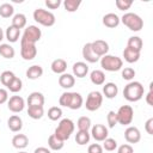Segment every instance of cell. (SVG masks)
<instances>
[{
	"label": "cell",
	"instance_id": "f1b7e54d",
	"mask_svg": "<svg viewBox=\"0 0 153 153\" xmlns=\"http://www.w3.org/2000/svg\"><path fill=\"white\" fill-rule=\"evenodd\" d=\"M27 115L32 120H39L44 115V108L43 106H38V105L27 106Z\"/></svg>",
	"mask_w": 153,
	"mask_h": 153
},
{
	"label": "cell",
	"instance_id": "681fc988",
	"mask_svg": "<svg viewBox=\"0 0 153 153\" xmlns=\"http://www.w3.org/2000/svg\"><path fill=\"white\" fill-rule=\"evenodd\" d=\"M8 100V92L5 88H0V104H4Z\"/></svg>",
	"mask_w": 153,
	"mask_h": 153
},
{
	"label": "cell",
	"instance_id": "484cf974",
	"mask_svg": "<svg viewBox=\"0 0 153 153\" xmlns=\"http://www.w3.org/2000/svg\"><path fill=\"white\" fill-rule=\"evenodd\" d=\"M43 75V68L39 65H33L27 68L26 71V78L30 80H36L39 79Z\"/></svg>",
	"mask_w": 153,
	"mask_h": 153
},
{
	"label": "cell",
	"instance_id": "603a6c76",
	"mask_svg": "<svg viewBox=\"0 0 153 153\" xmlns=\"http://www.w3.org/2000/svg\"><path fill=\"white\" fill-rule=\"evenodd\" d=\"M90 80L93 85L100 86L105 84V73L100 69H94L90 73Z\"/></svg>",
	"mask_w": 153,
	"mask_h": 153
},
{
	"label": "cell",
	"instance_id": "7402d4cb",
	"mask_svg": "<svg viewBox=\"0 0 153 153\" xmlns=\"http://www.w3.org/2000/svg\"><path fill=\"white\" fill-rule=\"evenodd\" d=\"M29 145V139L25 134H16L12 139V146L17 149H24Z\"/></svg>",
	"mask_w": 153,
	"mask_h": 153
},
{
	"label": "cell",
	"instance_id": "ac0fdd59",
	"mask_svg": "<svg viewBox=\"0 0 153 153\" xmlns=\"http://www.w3.org/2000/svg\"><path fill=\"white\" fill-rule=\"evenodd\" d=\"M44 96L43 93L38 92V91H35V92H31L27 97V106H33V105H38V106H43L44 105Z\"/></svg>",
	"mask_w": 153,
	"mask_h": 153
},
{
	"label": "cell",
	"instance_id": "d6a6232c",
	"mask_svg": "<svg viewBox=\"0 0 153 153\" xmlns=\"http://www.w3.org/2000/svg\"><path fill=\"white\" fill-rule=\"evenodd\" d=\"M90 139H91V134L87 130H78L75 134V142L80 146L88 143Z\"/></svg>",
	"mask_w": 153,
	"mask_h": 153
},
{
	"label": "cell",
	"instance_id": "f35d334b",
	"mask_svg": "<svg viewBox=\"0 0 153 153\" xmlns=\"http://www.w3.org/2000/svg\"><path fill=\"white\" fill-rule=\"evenodd\" d=\"M22 87H23V81H22V79L18 78V76H16V78L11 81V84L7 86V88H8L11 92H13V93L19 92V91L22 90Z\"/></svg>",
	"mask_w": 153,
	"mask_h": 153
},
{
	"label": "cell",
	"instance_id": "60d3db41",
	"mask_svg": "<svg viewBox=\"0 0 153 153\" xmlns=\"http://www.w3.org/2000/svg\"><path fill=\"white\" fill-rule=\"evenodd\" d=\"M115 5L120 11H127V10H129L131 7L133 1L131 0H116Z\"/></svg>",
	"mask_w": 153,
	"mask_h": 153
},
{
	"label": "cell",
	"instance_id": "5b68a950",
	"mask_svg": "<svg viewBox=\"0 0 153 153\" xmlns=\"http://www.w3.org/2000/svg\"><path fill=\"white\" fill-rule=\"evenodd\" d=\"M123 66V61L121 57L115 56V55H104L100 57V67L104 71L108 72H117L122 68Z\"/></svg>",
	"mask_w": 153,
	"mask_h": 153
},
{
	"label": "cell",
	"instance_id": "1f68e13d",
	"mask_svg": "<svg viewBox=\"0 0 153 153\" xmlns=\"http://www.w3.org/2000/svg\"><path fill=\"white\" fill-rule=\"evenodd\" d=\"M48 146L51 151H60L65 146V142L61 141L60 139H57L54 134H51L49 137H48Z\"/></svg>",
	"mask_w": 153,
	"mask_h": 153
},
{
	"label": "cell",
	"instance_id": "d4e9b609",
	"mask_svg": "<svg viewBox=\"0 0 153 153\" xmlns=\"http://www.w3.org/2000/svg\"><path fill=\"white\" fill-rule=\"evenodd\" d=\"M50 68L55 74H63L67 69V62L63 59H56L51 62Z\"/></svg>",
	"mask_w": 153,
	"mask_h": 153
},
{
	"label": "cell",
	"instance_id": "4316f807",
	"mask_svg": "<svg viewBox=\"0 0 153 153\" xmlns=\"http://www.w3.org/2000/svg\"><path fill=\"white\" fill-rule=\"evenodd\" d=\"M5 36H6V39L10 42V43H14L18 41V38L20 37V30L10 25L7 29H6V32H5Z\"/></svg>",
	"mask_w": 153,
	"mask_h": 153
},
{
	"label": "cell",
	"instance_id": "8d00e7d4",
	"mask_svg": "<svg viewBox=\"0 0 153 153\" xmlns=\"http://www.w3.org/2000/svg\"><path fill=\"white\" fill-rule=\"evenodd\" d=\"M62 117V109L60 106H51L48 110V118L51 121H57Z\"/></svg>",
	"mask_w": 153,
	"mask_h": 153
},
{
	"label": "cell",
	"instance_id": "816d5d0a",
	"mask_svg": "<svg viewBox=\"0 0 153 153\" xmlns=\"http://www.w3.org/2000/svg\"><path fill=\"white\" fill-rule=\"evenodd\" d=\"M4 39V31H2V29L0 27V42Z\"/></svg>",
	"mask_w": 153,
	"mask_h": 153
},
{
	"label": "cell",
	"instance_id": "6da1fadb",
	"mask_svg": "<svg viewBox=\"0 0 153 153\" xmlns=\"http://www.w3.org/2000/svg\"><path fill=\"white\" fill-rule=\"evenodd\" d=\"M145 90L140 81H129L123 88V97L128 102H137L143 97Z\"/></svg>",
	"mask_w": 153,
	"mask_h": 153
},
{
	"label": "cell",
	"instance_id": "9c48e42d",
	"mask_svg": "<svg viewBox=\"0 0 153 153\" xmlns=\"http://www.w3.org/2000/svg\"><path fill=\"white\" fill-rule=\"evenodd\" d=\"M42 37V31L38 26L36 25H29L25 30H24V33L22 36V39L23 41H26L29 43H33L36 44V42H38Z\"/></svg>",
	"mask_w": 153,
	"mask_h": 153
},
{
	"label": "cell",
	"instance_id": "ab89813d",
	"mask_svg": "<svg viewBox=\"0 0 153 153\" xmlns=\"http://www.w3.org/2000/svg\"><path fill=\"white\" fill-rule=\"evenodd\" d=\"M103 149L108 151V152H112L117 148V141L112 137H106L104 141H103Z\"/></svg>",
	"mask_w": 153,
	"mask_h": 153
},
{
	"label": "cell",
	"instance_id": "ffe728a7",
	"mask_svg": "<svg viewBox=\"0 0 153 153\" xmlns=\"http://www.w3.org/2000/svg\"><path fill=\"white\" fill-rule=\"evenodd\" d=\"M7 126L10 128L11 131L13 133H18L22 130L23 128V120L18 116V115H12L8 120H7Z\"/></svg>",
	"mask_w": 153,
	"mask_h": 153
},
{
	"label": "cell",
	"instance_id": "ee69618b",
	"mask_svg": "<svg viewBox=\"0 0 153 153\" xmlns=\"http://www.w3.org/2000/svg\"><path fill=\"white\" fill-rule=\"evenodd\" d=\"M117 153H134V148L129 143H123L117 148Z\"/></svg>",
	"mask_w": 153,
	"mask_h": 153
},
{
	"label": "cell",
	"instance_id": "3957f363",
	"mask_svg": "<svg viewBox=\"0 0 153 153\" xmlns=\"http://www.w3.org/2000/svg\"><path fill=\"white\" fill-rule=\"evenodd\" d=\"M74 129H75V124L71 118H62L60 121L59 126L56 127V129L54 131V135L57 139H60L61 141L65 142L66 140H68L71 137Z\"/></svg>",
	"mask_w": 153,
	"mask_h": 153
},
{
	"label": "cell",
	"instance_id": "e575fe53",
	"mask_svg": "<svg viewBox=\"0 0 153 153\" xmlns=\"http://www.w3.org/2000/svg\"><path fill=\"white\" fill-rule=\"evenodd\" d=\"M76 127L79 130H87L91 128V118L87 116H81L76 121Z\"/></svg>",
	"mask_w": 153,
	"mask_h": 153
},
{
	"label": "cell",
	"instance_id": "2e32d148",
	"mask_svg": "<svg viewBox=\"0 0 153 153\" xmlns=\"http://www.w3.org/2000/svg\"><path fill=\"white\" fill-rule=\"evenodd\" d=\"M82 57L86 60V62H90V63H96L99 61L100 57H98L94 51L92 50V47H91V42L90 43H86L84 47H82Z\"/></svg>",
	"mask_w": 153,
	"mask_h": 153
},
{
	"label": "cell",
	"instance_id": "bcb514c9",
	"mask_svg": "<svg viewBox=\"0 0 153 153\" xmlns=\"http://www.w3.org/2000/svg\"><path fill=\"white\" fill-rule=\"evenodd\" d=\"M45 6L49 8V10H56L60 7L61 5V1L60 0H45Z\"/></svg>",
	"mask_w": 153,
	"mask_h": 153
},
{
	"label": "cell",
	"instance_id": "4fadbf2b",
	"mask_svg": "<svg viewBox=\"0 0 153 153\" xmlns=\"http://www.w3.org/2000/svg\"><path fill=\"white\" fill-rule=\"evenodd\" d=\"M124 139L128 143H137L141 140V133L136 127H128L124 130Z\"/></svg>",
	"mask_w": 153,
	"mask_h": 153
},
{
	"label": "cell",
	"instance_id": "7dc6e473",
	"mask_svg": "<svg viewBox=\"0 0 153 153\" xmlns=\"http://www.w3.org/2000/svg\"><path fill=\"white\" fill-rule=\"evenodd\" d=\"M145 130L147 131V134L153 135V118H148L145 123Z\"/></svg>",
	"mask_w": 153,
	"mask_h": 153
},
{
	"label": "cell",
	"instance_id": "83f0119b",
	"mask_svg": "<svg viewBox=\"0 0 153 153\" xmlns=\"http://www.w3.org/2000/svg\"><path fill=\"white\" fill-rule=\"evenodd\" d=\"M0 55L5 59H13L16 55V50L10 43H1L0 44Z\"/></svg>",
	"mask_w": 153,
	"mask_h": 153
},
{
	"label": "cell",
	"instance_id": "74e56055",
	"mask_svg": "<svg viewBox=\"0 0 153 153\" xmlns=\"http://www.w3.org/2000/svg\"><path fill=\"white\" fill-rule=\"evenodd\" d=\"M14 78H16V75H14L13 72H11V71H4V72L1 73V75H0V81H1V84H2L4 86L7 87Z\"/></svg>",
	"mask_w": 153,
	"mask_h": 153
},
{
	"label": "cell",
	"instance_id": "44dd1931",
	"mask_svg": "<svg viewBox=\"0 0 153 153\" xmlns=\"http://www.w3.org/2000/svg\"><path fill=\"white\" fill-rule=\"evenodd\" d=\"M117 93H118V87H117V85L115 82H105L104 84V86H103V93L102 94H104L105 98L112 99V98H115L117 96Z\"/></svg>",
	"mask_w": 153,
	"mask_h": 153
},
{
	"label": "cell",
	"instance_id": "7c38bea8",
	"mask_svg": "<svg viewBox=\"0 0 153 153\" xmlns=\"http://www.w3.org/2000/svg\"><path fill=\"white\" fill-rule=\"evenodd\" d=\"M108 135H109V131H108V128L104 124H94L91 128V136L96 141L103 142L108 137Z\"/></svg>",
	"mask_w": 153,
	"mask_h": 153
},
{
	"label": "cell",
	"instance_id": "4dcf8cb0",
	"mask_svg": "<svg viewBox=\"0 0 153 153\" xmlns=\"http://www.w3.org/2000/svg\"><path fill=\"white\" fill-rule=\"evenodd\" d=\"M142 45H143V42L139 36H131V37L128 38V42H127V47L128 48H131V49L141 53Z\"/></svg>",
	"mask_w": 153,
	"mask_h": 153
},
{
	"label": "cell",
	"instance_id": "d6986e66",
	"mask_svg": "<svg viewBox=\"0 0 153 153\" xmlns=\"http://www.w3.org/2000/svg\"><path fill=\"white\" fill-rule=\"evenodd\" d=\"M75 84V78L73 74H69V73H63L59 76V85L62 87V88H72Z\"/></svg>",
	"mask_w": 153,
	"mask_h": 153
},
{
	"label": "cell",
	"instance_id": "d590c367",
	"mask_svg": "<svg viewBox=\"0 0 153 153\" xmlns=\"http://www.w3.org/2000/svg\"><path fill=\"white\" fill-rule=\"evenodd\" d=\"M80 5H81L80 0H65L63 1V6L67 12H75L80 7Z\"/></svg>",
	"mask_w": 153,
	"mask_h": 153
},
{
	"label": "cell",
	"instance_id": "30bf717a",
	"mask_svg": "<svg viewBox=\"0 0 153 153\" xmlns=\"http://www.w3.org/2000/svg\"><path fill=\"white\" fill-rule=\"evenodd\" d=\"M20 55L25 61H31L37 55V48L36 44L29 43L26 41L20 39Z\"/></svg>",
	"mask_w": 153,
	"mask_h": 153
},
{
	"label": "cell",
	"instance_id": "277c9868",
	"mask_svg": "<svg viewBox=\"0 0 153 153\" xmlns=\"http://www.w3.org/2000/svg\"><path fill=\"white\" fill-rule=\"evenodd\" d=\"M122 24L126 25L129 30L131 31H140L142 27H143V19L136 14V13H133V12H127L122 16V18H120Z\"/></svg>",
	"mask_w": 153,
	"mask_h": 153
},
{
	"label": "cell",
	"instance_id": "7a4b0ae2",
	"mask_svg": "<svg viewBox=\"0 0 153 153\" xmlns=\"http://www.w3.org/2000/svg\"><path fill=\"white\" fill-rule=\"evenodd\" d=\"M59 103L61 106H66L72 110H78L84 104V99L82 96L78 92H63L59 98Z\"/></svg>",
	"mask_w": 153,
	"mask_h": 153
},
{
	"label": "cell",
	"instance_id": "f6af8a7d",
	"mask_svg": "<svg viewBox=\"0 0 153 153\" xmlns=\"http://www.w3.org/2000/svg\"><path fill=\"white\" fill-rule=\"evenodd\" d=\"M87 153H103V147L99 143H91L87 148Z\"/></svg>",
	"mask_w": 153,
	"mask_h": 153
},
{
	"label": "cell",
	"instance_id": "7bdbcfd3",
	"mask_svg": "<svg viewBox=\"0 0 153 153\" xmlns=\"http://www.w3.org/2000/svg\"><path fill=\"white\" fill-rule=\"evenodd\" d=\"M106 122H108V126L109 128H114L118 122H117V115L115 111H109L108 115H106Z\"/></svg>",
	"mask_w": 153,
	"mask_h": 153
},
{
	"label": "cell",
	"instance_id": "f546056e",
	"mask_svg": "<svg viewBox=\"0 0 153 153\" xmlns=\"http://www.w3.org/2000/svg\"><path fill=\"white\" fill-rule=\"evenodd\" d=\"M26 23H27L26 16L23 14V13H17V14H14L12 17V24L11 25L20 30V29H23V27L26 26Z\"/></svg>",
	"mask_w": 153,
	"mask_h": 153
},
{
	"label": "cell",
	"instance_id": "836d02e7",
	"mask_svg": "<svg viewBox=\"0 0 153 153\" xmlns=\"http://www.w3.org/2000/svg\"><path fill=\"white\" fill-rule=\"evenodd\" d=\"M13 13H14V7L10 2H4L0 5V16L2 18L13 17Z\"/></svg>",
	"mask_w": 153,
	"mask_h": 153
},
{
	"label": "cell",
	"instance_id": "f5cc1de1",
	"mask_svg": "<svg viewBox=\"0 0 153 153\" xmlns=\"http://www.w3.org/2000/svg\"><path fill=\"white\" fill-rule=\"evenodd\" d=\"M18 153H27V152H25V151H22V152H18Z\"/></svg>",
	"mask_w": 153,
	"mask_h": 153
},
{
	"label": "cell",
	"instance_id": "ba28073f",
	"mask_svg": "<svg viewBox=\"0 0 153 153\" xmlns=\"http://www.w3.org/2000/svg\"><path fill=\"white\" fill-rule=\"evenodd\" d=\"M103 103V94L99 91H92L88 93L86 102H85V106L88 111H96L100 108Z\"/></svg>",
	"mask_w": 153,
	"mask_h": 153
},
{
	"label": "cell",
	"instance_id": "8992f818",
	"mask_svg": "<svg viewBox=\"0 0 153 153\" xmlns=\"http://www.w3.org/2000/svg\"><path fill=\"white\" fill-rule=\"evenodd\" d=\"M33 19L35 22H37L38 24L50 27L55 24V16L54 13H51L50 11H47L44 8H36L33 11Z\"/></svg>",
	"mask_w": 153,
	"mask_h": 153
},
{
	"label": "cell",
	"instance_id": "8fae6325",
	"mask_svg": "<svg viewBox=\"0 0 153 153\" xmlns=\"http://www.w3.org/2000/svg\"><path fill=\"white\" fill-rule=\"evenodd\" d=\"M24 106H25V100L20 96H12L7 100V108H8V110L12 111V112H14V114L23 111L24 110Z\"/></svg>",
	"mask_w": 153,
	"mask_h": 153
},
{
	"label": "cell",
	"instance_id": "f907efd6",
	"mask_svg": "<svg viewBox=\"0 0 153 153\" xmlns=\"http://www.w3.org/2000/svg\"><path fill=\"white\" fill-rule=\"evenodd\" d=\"M33 153H51V152H50V149L47 148V147H37V148L33 151Z\"/></svg>",
	"mask_w": 153,
	"mask_h": 153
},
{
	"label": "cell",
	"instance_id": "e0dca14e",
	"mask_svg": "<svg viewBox=\"0 0 153 153\" xmlns=\"http://www.w3.org/2000/svg\"><path fill=\"white\" fill-rule=\"evenodd\" d=\"M103 25H105L106 27H110V29H114V27H117L121 23V19L120 17L116 14V13H106L104 17H103Z\"/></svg>",
	"mask_w": 153,
	"mask_h": 153
},
{
	"label": "cell",
	"instance_id": "b9f144b4",
	"mask_svg": "<svg viewBox=\"0 0 153 153\" xmlns=\"http://www.w3.org/2000/svg\"><path fill=\"white\" fill-rule=\"evenodd\" d=\"M135 74L136 73H135L134 68H131V67H126V68L122 69V78L127 81H131L134 79Z\"/></svg>",
	"mask_w": 153,
	"mask_h": 153
},
{
	"label": "cell",
	"instance_id": "9a60e30c",
	"mask_svg": "<svg viewBox=\"0 0 153 153\" xmlns=\"http://www.w3.org/2000/svg\"><path fill=\"white\" fill-rule=\"evenodd\" d=\"M72 71H73V75L74 78H85L88 73V66L86 62H82V61H78L73 65L72 67Z\"/></svg>",
	"mask_w": 153,
	"mask_h": 153
},
{
	"label": "cell",
	"instance_id": "c3c4849f",
	"mask_svg": "<svg viewBox=\"0 0 153 153\" xmlns=\"http://www.w3.org/2000/svg\"><path fill=\"white\" fill-rule=\"evenodd\" d=\"M152 86H153V82L149 84V91L146 94V102H147L148 105H153V91H152Z\"/></svg>",
	"mask_w": 153,
	"mask_h": 153
},
{
	"label": "cell",
	"instance_id": "5bb4252c",
	"mask_svg": "<svg viewBox=\"0 0 153 153\" xmlns=\"http://www.w3.org/2000/svg\"><path fill=\"white\" fill-rule=\"evenodd\" d=\"M91 47H92V50L94 51V54L98 57H102V56L106 55L108 51H109V44H108V42H105L103 39H97L94 42H91Z\"/></svg>",
	"mask_w": 153,
	"mask_h": 153
},
{
	"label": "cell",
	"instance_id": "52a82bcc",
	"mask_svg": "<svg viewBox=\"0 0 153 153\" xmlns=\"http://www.w3.org/2000/svg\"><path fill=\"white\" fill-rule=\"evenodd\" d=\"M117 115V122L122 126H128L133 122L134 118V110L130 105H122L116 111Z\"/></svg>",
	"mask_w": 153,
	"mask_h": 153
},
{
	"label": "cell",
	"instance_id": "cb8c5ba5",
	"mask_svg": "<svg viewBox=\"0 0 153 153\" xmlns=\"http://www.w3.org/2000/svg\"><path fill=\"white\" fill-rule=\"evenodd\" d=\"M123 57L124 60L128 62V63H134V62H137L139 59H140V51H136L131 48H128L126 47L124 50H123Z\"/></svg>",
	"mask_w": 153,
	"mask_h": 153
}]
</instances>
